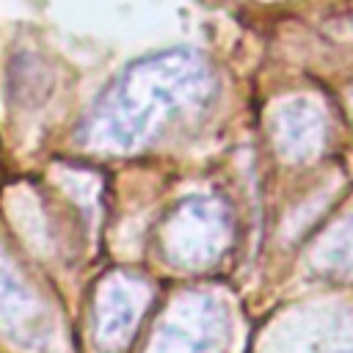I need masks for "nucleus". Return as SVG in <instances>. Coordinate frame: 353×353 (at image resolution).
I'll use <instances>...</instances> for the list:
<instances>
[{"label":"nucleus","mask_w":353,"mask_h":353,"mask_svg":"<svg viewBox=\"0 0 353 353\" xmlns=\"http://www.w3.org/2000/svg\"><path fill=\"white\" fill-rule=\"evenodd\" d=\"M215 94V72L193 50H165L130 63L94 102L80 143L127 154L149 146L174 121L199 113Z\"/></svg>","instance_id":"1"},{"label":"nucleus","mask_w":353,"mask_h":353,"mask_svg":"<svg viewBox=\"0 0 353 353\" xmlns=\"http://www.w3.org/2000/svg\"><path fill=\"white\" fill-rule=\"evenodd\" d=\"M232 243V215L212 196H190L160 226L163 256L182 270L212 268Z\"/></svg>","instance_id":"2"},{"label":"nucleus","mask_w":353,"mask_h":353,"mask_svg":"<svg viewBox=\"0 0 353 353\" xmlns=\"http://www.w3.org/2000/svg\"><path fill=\"white\" fill-rule=\"evenodd\" d=\"M229 309L212 292H182L160 314L143 353H223L229 345Z\"/></svg>","instance_id":"3"},{"label":"nucleus","mask_w":353,"mask_h":353,"mask_svg":"<svg viewBox=\"0 0 353 353\" xmlns=\"http://www.w3.org/2000/svg\"><path fill=\"white\" fill-rule=\"evenodd\" d=\"M149 301H152V287L146 284V279L127 270L108 273L94 292V312H91L94 345L102 353L124 350L135 336Z\"/></svg>","instance_id":"4"},{"label":"nucleus","mask_w":353,"mask_h":353,"mask_svg":"<svg viewBox=\"0 0 353 353\" xmlns=\"http://www.w3.org/2000/svg\"><path fill=\"white\" fill-rule=\"evenodd\" d=\"M0 331L36 353H52L58 336L50 306L6 256H0Z\"/></svg>","instance_id":"5"},{"label":"nucleus","mask_w":353,"mask_h":353,"mask_svg":"<svg viewBox=\"0 0 353 353\" xmlns=\"http://www.w3.org/2000/svg\"><path fill=\"white\" fill-rule=\"evenodd\" d=\"M276 152L290 163L312 160L325 143V116L306 99L281 105L270 121Z\"/></svg>","instance_id":"6"},{"label":"nucleus","mask_w":353,"mask_h":353,"mask_svg":"<svg viewBox=\"0 0 353 353\" xmlns=\"http://www.w3.org/2000/svg\"><path fill=\"white\" fill-rule=\"evenodd\" d=\"M312 268L331 279L353 276V218L331 229L312 251Z\"/></svg>","instance_id":"7"}]
</instances>
